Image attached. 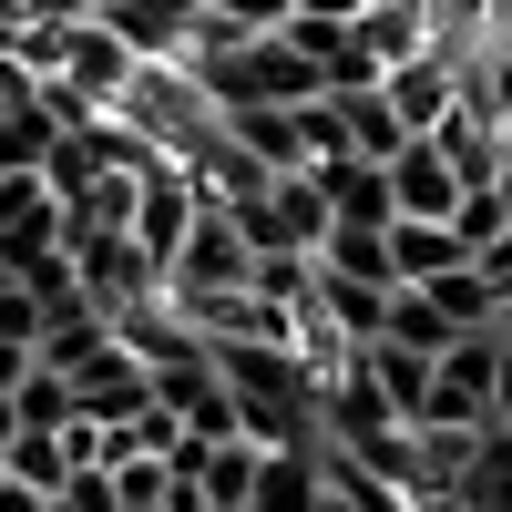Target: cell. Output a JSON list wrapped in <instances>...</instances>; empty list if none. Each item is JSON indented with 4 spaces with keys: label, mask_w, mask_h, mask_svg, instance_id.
<instances>
[{
    "label": "cell",
    "mask_w": 512,
    "mask_h": 512,
    "mask_svg": "<svg viewBox=\"0 0 512 512\" xmlns=\"http://www.w3.org/2000/svg\"><path fill=\"white\" fill-rule=\"evenodd\" d=\"M226 216H236V236H246L256 256H318V246H328V205H318L308 175H267L246 205H226Z\"/></svg>",
    "instance_id": "6da1fadb"
},
{
    "label": "cell",
    "mask_w": 512,
    "mask_h": 512,
    "mask_svg": "<svg viewBox=\"0 0 512 512\" xmlns=\"http://www.w3.org/2000/svg\"><path fill=\"white\" fill-rule=\"evenodd\" d=\"M308 185H318V205H328V226H390V164L328 154V164H308Z\"/></svg>",
    "instance_id": "277c9868"
},
{
    "label": "cell",
    "mask_w": 512,
    "mask_h": 512,
    "mask_svg": "<svg viewBox=\"0 0 512 512\" xmlns=\"http://www.w3.org/2000/svg\"><path fill=\"white\" fill-rule=\"evenodd\" d=\"M308 11H328V21H359V11H379V0H308Z\"/></svg>",
    "instance_id": "4fadbf2b"
},
{
    "label": "cell",
    "mask_w": 512,
    "mask_h": 512,
    "mask_svg": "<svg viewBox=\"0 0 512 512\" xmlns=\"http://www.w3.org/2000/svg\"><path fill=\"white\" fill-rule=\"evenodd\" d=\"M21 441V410H11V390H0V451H11Z\"/></svg>",
    "instance_id": "5bb4252c"
},
{
    "label": "cell",
    "mask_w": 512,
    "mask_h": 512,
    "mask_svg": "<svg viewBox=\"0 0 512 512\" xmlns=\"http://www.w3.org/2000/svg\"><path fill=\"white\" fill-rule=\"evenodd\" d=\"M379 338H400V349H420V359H441L451 338H472V328H451L431 287H390V318H379Z\"/></svg>",
    "instance_id": "ba28073f"
},
{
    "label": "cell",
    "mask_w": 512,
    "mask_h": 512,
    "mask_svg": "<svg viewBox=\"0 0 512 512\" xmlns=\"http://www.w3.org/2000/svg\"><path fill=\"white\" fill-rule=\"evenodd\" d=\"M492 431H512V338H502V359H492Z\"/></svg>",
    "instance_id": "8fae6325"
},
{
    "label": "cell",
    "mask_w": 512,
    "mask_h": 512,
    "mask_svg": "<svg viewBox=\"0 0 512 512\" xmlns=\"http://www.w3.org/2000/svg\"><path fill=\"white\" fill-rule=\"evenodd\" d=\"M41 103V72H21L11 52H0V123H11V113H31Z\"/></svg>",
    "instance_id": "30bf717a"
},
{
    "label": "cell",
    "mask_w": 512,
    "mask_h": 512,
    "mask_svg": "<svg viewBox=\"0 0 512 512\" xmlns=\"http://www.w3.org/2000/svg\"><path fill=\"white\" fill-rule=\"evenodd\" d=\"M216 21H236V31H277V21H297L308 0H205Z\"/></svg>",
    "instance_id": "9c48e42d"
},
{
    "label": "cell",
    "mask_w": 512,
    "mask_h": 512,
    "mask_svg": "<svg viewBox=\"0 0 512 512\" xmlns=\"http://www.w3.org/2000/svg\"><path fill=\"white\" fill-rule=\"evenodd\" d=\"M379 103H390L410 134H431V123L461 103V72H451L441 52H410V62H390V72H379Z\"/></svg>",
    "instance_id": "5b68a950"
},
{
    "label": "cell",
    "mask_w": 512,
    "mask_h": 512,
    "mask_svg": "<svg viewBox=\"0 0 512 512\" xmlns=\"http://www.w3.org/2000/svg\"><path fill=\"white\" fill-rule=\"evenodd\" d=\"M461 195H472V185L451 175V154H441L431 134H420L410 154H390V216H420V226H451V216H461Z\"/></svg>",
    "instance_id": "3957f363"
},
{
    "label": "cell",
    "mask_w": 512,
    "mask_h": 512,
    "mask_svg": "<svg viewBox=\"0 0 512 512\" xmlns=\"http://www.w3.org/2000/svg\"><path fill=\"white\" fill-rule=\"evenodd\" d=\"M451 267H472V246H461L451 226H420V216H390V277L400 287H431Z\"/></svg>",
    "instance_id": "52a82bcc"
},
{
    "label": "cell",
    "mask_w": 512,
    "mask_h": 512,
    "mask_svg": "<svg viewBox=\"0 0 512 512\" xmlns=\"http://www.w3.org/2000/svg\"><path fill=\"white\" fill-rule=\"evenodd\" d=\"M195 216H205V185L185 175V164H175V154L144 164V185H134V246L154 256V277L175 267V246L195 236Z\"/></svg>",
    "instance_id": "7a4b0ae2"
},
{
    "label": "cell",
    "mask_w": 512,
    "mask_h": 512,
    "mask_svg": "<svg viewBox=\"0 0 512 512\" xmlns=\"http://www.w3.org/2000/svg\"><path fill=\"white\" fill-rule=\"evenodd\" d=\"M328 502V451H256L246 512H318Z\"/></svg>",
    "instance_id": "8992f818"
},
{
    "label": "cell",
    "mask_w": 512,
    "mask_h": 512,
    "mask_svg": "<svg viewBox=\"0 0 512 512\" xmlns=\"http://www.w3.org/2000/svg\"><path fill=\"white\" fill-rule=\"evenodd\" d=\"M0 512H52V492H31V482H11V472H0Z\"/></svg>",
    "instance_id": "7c38bea8"
}]
</instances>
